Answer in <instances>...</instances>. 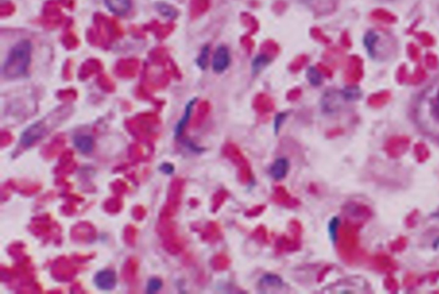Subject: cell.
Wrapping results in <instances>:
<instances>
[{"instance_id":"obj_1","label":"cell","mask_w":439,"mask_h":294,"mask_svg":"<svg viewBox=\"0 0 439 294\" xmlns=\"http://www.w3.org/2000/svg\"><path fill=\"white\" fill-rule=\"evenodd\" d=\"M413 116L421 132L439 140V79L420 96Z\"/></svg>"},{"instance_id":"obj_2","label":"cell","mask_w":439,"mask_h":294,"mask_svg":"<svg viewBox=\"0 0 439 294\" xmlns=\"http://www.w3.org/2000/svg\"><path fill=\"white\" fill-rule=\"evenodd\" d=\"M32 44L28 39H22L9 52L3 66L6 78L16 79L24 76L31 63Z\"/></svg>"},{"instance_id":"obj_3","label":"cell","mask_w":439,"mask_h":294,"mask_svg":"<svg viewBox=\"0 0 439 294\" xmlns=\"http://www.w3.org/2000/svg\"><path fill=\"white\" fill-rule=\"evenodd\" d=\"M51 126L48 124L46 119L38 121L36 123H33L28 127L21 135L20 142L24 147H30L34 144V142L39 141L46 135L48 134Z\"/></svg>"},{"instance_id":"obj_4","label":"cell","mask_w":439,"mask_h":294,"mask_svg":"<svg viewBox=\"0 0 439 294\" xmlns=\"http://www.w3.org/2000/svg\"><path fill=\"white\" fill-rule=\"evenodd\" d=\"M93 282L95 287L100 291H112L117 286L118 276L113 269L104 268L95 274Z\"/></svg>"},{"instance_id":"obj_5","label":"cell","mask_w":439,"mask_h":294,"mask_svg":"<svg viewBox=\"0 0 439 294\" xmlns=\"http://www.w3.org/2000/svg\"><path fill=\"white\" fill-rule=\"evenodd\" d=\"M231 63V56L228 48L225 46H220L216 48L212 58V70L216 74L223 73L228 68Z\"/></svg>"},{"instance_id":"obj_6","label":"cell","mask_w":439,"mask_h":294,"mask_svg":"<svg viewBox=\"0 0 439 294\" xmlns=\"http://www.w3.org/2000/svg\"><path fill=\"white\" fill-rule=\"evenodd\" d=\"M73 143L76 150L83 155L90 154L95 148V141L90 135H77L74 137Z\"/></svg>"},{"instance_id":"obj_7","label":"cell","mask_w":439,"mask_h":294,"mask_svg":"<svg viewBox=\"0 0 439 294\" xmlns=\"http://www.w3.org/2000/svg\"><path fill=\"white\" fill-rule=\"evenodd\" d=\"M108 10L118 16H124L132 7V0H105Z\"/></svg>"},{"instance_id":"obj_8","label":"cell","mask_w":439,"mask_h":294,"mask_svg":"<svg viewBox=\"0 0 439 294\" xmlns=\"http://www.w3.org/2000/svg\"><path fill=\"white\" fill-rule=\"evenodd\" d=\"M289 170V162L285 158H279L271 165L270 174L276 180H282L287 176Z\"/></svg>"},{"instance_id":"obj_9","label":"cell","mask_w":439,"mask_h":294,"mask_svg":"<svg viewBox=\"0 0 439 294\" xmlns=\"http://www.w3.org/2000/svg\"><path fill=\"white\" fill-rule=\"evenodd\" d=\"M196 101H197V99H192V100H190L189 102L187 103L185 109H184V115L182 116V118H180V120L178 122L176 127H175V131H174L175 137H179L181 136L184 130L186 127L187 123H189L192 110H193V107H194Z\"/></svg>"},{"instance_id":"obj_10","label":"cell","mask_w":439,"mask_h":294,"mask_svg":"<svg viewBox=\"0 0 439 294\" xmlns=\"http://www.w3.org/2000/svg\"><path fill=\"white\" fill-rule=\"evenodd\" d=\"M305 76L307 78L309 83L313 87H319L324 82V76L321 72L314 66H310L307 69Z\"/></svg>"},{"instance_id":"obj_11","label":"cell","mask_w":439,"mask_h":294,"mask_svg":"<svg viewBox=\"0 0 439 294\" xmlns=\"http://www.w3.org/2000/svg\"><path fill=\"white\" fill-rule=\"evenodd\" d=\"M270 63V58L266 54H260L253 59L252 64V71L253 74L260 73L263 69H265Z\"/></svg>"},{"instance_id":"obj_12","label":"cell","mask_w":439,"mask_h":294,"mask_svg":"<svg viewBox=\"0 0 439 294\" xmlns=\"http://www.w3.org/2000/svg\"><path fill=\"white\" fill-rule=\"evenodd\" d=\"M163 287V281L159 277H151L149 279L146 286V292L148 294L157 293Z\"/></svg>"},{"instance_id":"obj_13","label":"cell","mask_w":439,"mask_h":294,"mask_svg":"<svg viewBox=\"0 0 439 294\" xmlns=\"http://www.w3.org/2000/svg\"><path fill=\"white\" fill-rule=\"evenodd\" d=\"M210 50H211V48H210L208 46H204V47L202 48L200 55L198 56V58H197V66H199L200 69H202V70H206L207 67H208Z\"/></svg>"},{"instance_id":"obj_14","label":"cell","mask_w":439,"mask_h":294,"mask_svg":"<svg viewBox=\"0 0 439 294\" xmlns=\"http://www.w3.org/2000/svg\"><path fill=\"white\" fill-rule=\"evenodd\" d=\"M261 283L269 286H282V281L281 279L279 278L278 276H274V275H266L262 279Z\"/></svg>"},{"instance_id":"obj_15","label":"cell","mask_w":439,"mask_h":294,"mask_svg":"<svg viewBox=\"0 0 439 294\" xmlns=\"http://www.w3.org/2000/svg\"><path fill=\"white\" fill-rule=\"evenodd\" d=\"M342 95L345 100H356L360 96V91L356 87H347L342 91Z\"/></svg>"},{"instance_id":"obj_16","label":"cell","mask_w":439,"mask_h":294,"mask_svg":"<svg viewBox=\"0 0 439 294\" xmlns=\"http://www.w3.org/2000/svg\"><path fill=\"white\" fill-rule=\"evenodd\" d=\"M158 9L163 16L169 17V18H174L177 16V11L174 10L172 6L166 5V4H161L158 6Z\"/></svg>"},{"instance_id":"obj_17","label":"cell","mask_w":439,"mask_h":294,"mask_svg":"<svg viewBox=\"0 0 439 294\" xmlns=\"http://www.w3.org/2000/svg\"><path fill=\"white\" fill-rule=\"evenodd\" d=\"M159 171L165 175H172L175 171L174 164L169 162H164L159 166Z\"/></svg>"},{"instance_id":"obj_18","label":"cell","mask_w":439,"mask_h":294,"mask_svg":"<svg viewBox=\"0 0 439 294\" xmlns=\"http://www.w3.org/2000/svg\"><path fill=\"white\" fill-rule=\"evenodd\" d=\"M285 118H286L285 113H279L278 115L276 116V120H275V130H276V133L279 132L280 127L282 126Z\"/></svg>"},{"instance_id":"obj_19","label":"cell","mask_w":439,"mask_h":294,"mask_svg":"<svg viewBox=\"0 0 439 294\" xmlns=\"http://www.w3.org/2000/svg\"><path fill=\"white\" fill-rule=\"evenodd\" d=\"M337 227H338V220H337V218L332 219L331 223H330V226H329V231H330V234H331L332 239H336Z\"/></svg>"},{"instance_id":"obj_20","label":"cell","mask_w":439,"mask_h":294,"mask_svg":"<svg viewBox=\"0 0 439 294\" xmlns=\"http://www.w3.org/2000/svg\"><path fill=\"white\" fill-rule=\"evenodd\" d=\"M298 1H300V2H302V3H309L310 1H312V0H298Z\"/></svg>"}]
</instances>
